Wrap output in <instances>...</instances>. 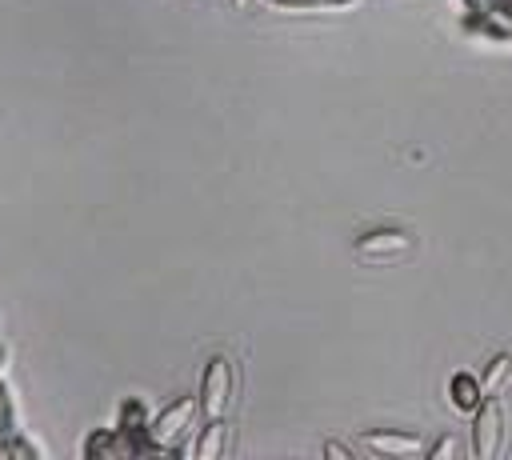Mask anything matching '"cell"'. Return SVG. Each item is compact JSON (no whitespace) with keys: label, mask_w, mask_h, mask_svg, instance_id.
Returning a JSON list of instances; mask_svg holds the SVG:
<instances>
[{"label":"cell","mask_w":512,"mask_h":460,"mask_svg":"<svg viewBox=\"0 0 512 460\" xmlns=\"http://www.w3.org/2000/svg\"><path fill=\"white\" fill-rule=\"evenodd\" d=\"M196 416H200V400L180 396V400L164 404V408L148 420V440H152L160 452H176V448H180V436H188V432H192Z\"/></svg>","instance_id":"obj_1"},{"label":"cell","mask_w":512,"mask_h":460,"mask_svg":"<svg viewBox=\"0 0 512 460\" xmlns=\"http://www.w3.org/2000/svg\"><path fill=\"white\" fill-rule=\"evenodd\" d=\"M232 404V364L224 356H212L200 380V416L204 420H220Z\"/></svg>","instance_id":"obj_2"},{"label":"cell","mask_w":512,"mask_h":460,"mask_svg":"<svg viewBox=\"0 0 512 460\" xmlns=\"http://www.w3.org/2000/svg\"><path fill=\"white\" fill-rule=\"evenodd\" d=\"M504 448V412L496 396H484V404L476 408L472 420V456L476 460H496Z\"/></svg>","instance_id":"obj_3"},{"label":"cell","mask_w":512,"mask_h":460,"mask_svg":"<svg viewBox=\"0 0 512 460\" xmlns=\"http://www.w3.org/2000/svg\"><path fill=\"white\" fill-rule=\"evenodd\" d=\"M412 252V236L404 228H372L356 240V256L360 260H392V256H404Z\"/></svg>","instance_id":"obj_4"},{"label":"cell","mask_w":512,"mask_h":460,"mask_svg":"<svg viewBox=\"0 0 512 460\" xmlns=\"http://www.w3.org/2000/svg\"><path fill=\"white\" fill-rule=\"evenodd\" d=\"M360 444L368 452H384V456H412L424 448L420 436H412V432H364Z\"/></svg>","instance_id":"obj_5"},{"label":"cell","mask_w":512,"mask_h":460,"mask_svg":"<svg viewBox=\"0 0 512 460\" xmlns=\"http://www.w3.org/2000/svg\"><path fill=\"white\" fill-rule=\"evenodd\" d=\"M448 396H452V404H456L460 412H476L484 388H480V380H476L472 372H456V376L448 380Z\"/></svg>","instance_id":"obj_6"},{"label":"cell","mask_w":512,"mask_h":460,"mask_svg":"<svg viewBox=\"0 0 512 460\" xmlns=\"http://www.w3.org/2000/svg\"><path fill=\"white\" fill-rule=\"evenodd\" d=\"M224 432H228L224 416H220V420H208L204 432H200V440H196V448H192V456H196V460H216V456L224 452Z\"/></svg>","instance_id":"obj_7"},{"label":"cell","mask_w":512,"mask_h":460,"mask_svg":"<svg viewBox=\"0 0 512 460\" xmlns=\"http://www.w3.org/2000/svg\"><path fill=\"white\" fill-rule=\"evenodd\" d=\"M148 408H144V400L140 396H132V400H124L120 404V424L116 428H124V432H148Z\"/></svg>","instance_id":"obj_8"},{"label":"cell","mask_w":512,"mask_h":460,"mask_svg":"<svg viewBox=\"0 0 512 460\" xmlns=\"http://www.w3.org/2000/svg\"><path fill=\"white\" fill-rule=\"evenodd\" d=\"M512 376V356H496L492 364H488V372H484V380H480V388H484V396H500V388H504V380Z\"/></svg>","instance_id":"obj_9"},{"label":"cell","mask_w":512,"mask_h":460,"mask_svg":"<svg viewBox=\"0 0 512 460\" xmlns=\"http://www.w3.org/2000/svg\"><path fill=\"white\" fill-rule=\"evenodd\" d=\"M20 432V416H16V400L12 388L0 380V436H16Z\"/></svg>","instance_id":"obj_10"},{"label":"cell","mask_w":512,"mask_h":460,"mask_svg":"<svg viewBox=\"0 0 512 460\" xmlns=\"http://www.w3.org/2000/svg\"><path fill=\"white\" fill-rule=\"evenodd\" d=\"M456 452H460L456 436H440V440L428 448V460H444V456H456Z\"/></svg>","instance_id":"obj_11"},{"label":"cell","mask_w":512,"mask_h":460,"mask_svg":"<svg viewBox=\"0 0 512 460\" xmlns=\"http://www.w3.org/2000/svg\"><path fill=\"white\" fill-rule=\"evenodd\" d=\"M324 456H332V460H352V448H344V444L328 440V444H324Z\"/></svg>","instance_id":"obj_12"},{"label":"cell","mask_w":512,"mask_h":460,"mask_svg":"<svg viewBox=\"0 0 512 460\" xmlns=\"http://www.w3.org/2000/svg\"><path fill=\"white\" fill-rule=\"evenodd\" d=\"M4 360H8V348L0 344V372H4Z\"/></svg>","instance_id":"obj_13"}]
</instances>
